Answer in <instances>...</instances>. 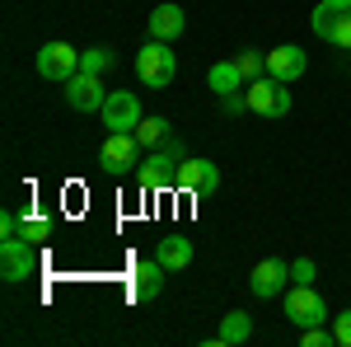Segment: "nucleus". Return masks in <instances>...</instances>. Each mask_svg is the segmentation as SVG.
Returning <instances> with one entry per match:
<instances>
[{
	"mask_svg": "<svg viewBox=\"0 0 351 347\" xmlns=\"http://www.w3.org/2000/svg\"><path fill=\"white\" fill-rule=\"evenodd\" d=\"M136 76H141L145 89H169L173 76H178V52H173L169 43H160V38H150V43L136 52Z\"/></svg>",
	"mask_w": 351,
	"mask_h": 347,
	"instance_id": "nucleus-1",
	"label": "nucleus"
},
{
	"mask_svg": "<svg viewBox=\"0 0 351 347\" xmlns=\"http://www.w3.org/2000/svg\"><path fill=\"white\" fill-rule=\"evenodd\" d=\"M188 160V150H183V141H164V146H155V155L150 160H141V188L145 192H160V188H173L178 183V164Z\"/></svg>",
	"mask_w": 351,
	"mask_h": 347,
	"instance_id": "nucleus-2",
	"label": "nucleus"
},
{
	"mask_svg": "<svg viewBox=\"0 0 351 347\" xmlns=\"http://www.w3.org/2000/svg\"><path fill=\"white\" fill-rule=\"evenodd\" d=\"M309 28H314V38L351 52V0H319L309 14Z\"/></svg>",
	"mask_w": 351,
	"mask_h": 347,
	"instance_id": "nucleus-3",
	"label": "nucleus"
},
{
	"mask_svg": "<svg viewBox=\"0 0 351 347\" xmlns=\"http://www.w3.org/2000/svg\"><path fill=\"white\" fill-rule=\"evenodd\" d=\"M243 99H248V113H258V117H286L291 113V85L263 76V80L243 85Z\"/></svg>",
	"mask_w": 351,
	"mask_h": 347,
	"instance_id": "nucleus-4",
	"label": "nucleus"
},
{
	"mask_svg": "<svg viewBox=\"0 0 351 347\" xmlns=\"http://www.w3.org/2000/svg\"><path fill=\"white\" fill-rule=\"evenodd\" d=\"M38 249L43 244H28L24 235H14V240H0V277L5 282H28V277H38Z\"/></svg>",
	"mask_w": 351,
	"mask_h": 347,
	"instance_id": "nucleus-5",
	"label": "nucleus"
},
{
	"mask_svg": "<svg viewBox=\"0 0 351 347\" xmlns=\"http://www.w3.org/2000/svg\"><path fill=\"white\" fill-rule=\"evenodd\" d=\"M286 320L295 324V328L328 324V300L314 291V287H295V282H291V291H286Z\"/></svg>",
	"mask_w": 351,
	"mask_h": 347,
	"instance_id": "nucleus-6",
	"label": "nucleus"
},
{
	"mask_svg": "<svg viewBox=\"0 0 351 347\" xmlns=\"http://www.w3.org/2000/svg\"><path fill=\"white\" fill-rule=\"evenodd\" d=\"M99 164L108 174H132V169H141V141H136V132H108V141L99 146Z\"/></svg>",
	"mask_w": 351,
	"mask_h": 347,
	"instance_id": "nucleus-7",
	"label": "nucleus"
},
{
	"mask_svg": "<svg viewBox=\"0 0 351 347\" xmlns=\"http://www.w3.org/2000/svg\"><path fill=\"white\" fill-rule=\"evenodd\" d=\"M75 71H80V52H75L71 43H43V47H38V76H43V80L66 85Z\"/></svg>",
	"mask_w": 351,
	"mask_h": 347,
	"instance_id": "nucleus-8",
	"label": "nucleus"
},
{
	"mask_svg": "<svg viewBox=\"0 0 351 347\" xmlns=\"http://www.w3.org/2000/svg\"><path fill=\"white\" fill-rule=\"evenodd\" d=\"M99 113H104V127L108 132H136L141 127V99H136L132 89H112Z\"/></svg>",
	"mask_w": 351,
	"mask_h": 347,
	"instance_id": "nucleus-9",
	"label": "nucleus"
},
{
	"mask_svg": "<svg viewBox=\"0 0 351 347\" xmlns=\"http://www.w3.org/2000/svg\"><path fill=\"white\" fill-rule=\"evenodd\" d=\"M104 76H89V71H75L71 80H66V104L75 108V113H99L104 108Z\"/></svg>",
	"mask_w": 351,
	"mask_h": 347,
	"instance_id": "nucleus-10",
	"label": "nucleus"
},
{
	"mask_svg": "<svg viewBox=\"0 0 351 347\" xmlns=\"http://www.w3.org/2000/svg\"><path fill=\"white\" fill-rule=\"evenodd\" d=\"M248 287L258 300H271V295H281L291 287V263L286 258H263V263L253 267V277H248Z\"/></svg>",
	"mask_w": 351,
	"mask_h": 347,
	"instance_id": "nucleus-11",
	"label": "nucleus"
},
{
	"mask_svg": "<svg viewBox=\"0 0 351 347\" xmlns=\"http://www.w3.org/2000/svg\"><path fill=\"white\" fill-rule=\"evenodd\" d=\"M304 71H309V56H304V47H295V43H281V47H271V52H267V76H271V80L295 85Z\"/></svg>",
	"mask_w": 351,
	"mask_h": 347,
	"instance_id": "nucleus-12",
	"label": "nucleus"
},
{
	"mask_svg": "<svg viewBox=\"0 0 351 347\" xmlns=\"http://www.w3.org/2000/svg\"><path fill=\"white\" fill-rule=\"evenodd\" d=\"M178 188H183V192H216L220 188L216 160H183L178 164Z\"/></svg>",
	"mask_w": 351,
	"mask_h": 347,
	"instance_id": "nucleus-13",
	"label": "nucleus"
},
{
	"mask_svg": "<svg viewBox=\"0 0 351 347\" xmlns=\"http://www.w3.org/2000/svg\"><path fill=\"white\" fill-rule=\"evenodd\" d=\"M145 24H150V38H160V43H173V38H183V28H188V14H183L178 5H155Z\"/></svg>",
	"mask_w": 351,
	"mask_h": 347,
	"instance_id": "nucleus-14",
	"label": "nucleus"
},
{
	"mask_svg": "<svg viewBox=\"0 0 351 347\" xmlns=\"http://www.w3.org/2000/svg\"><path fill=\"white\" fill-rule=\"evenodd\" d=\"M248 338H253V315H248V310H230V315L220 320L211 347H239V343H248Z\"/></svg>",
	"mask_w": 351,
	"mask_h": 347,
	"instance_id": "nucleus-15",
	"label": "nucleus"
},
{
	"mask_svg": "<svg viewBox=\"0 0 351 347\" xmlns=\"http://www.w3.org/2000/svg\"><path fill=\"white\" fill-rule=\"evenodd\" d=\"M155 258H160L169 272H183V267L192 263V240H188V235H178V230H173V235H160Z\"/></svg>",
	"mask_w": 351,
	"mask_h": 347,
	"instance_id": "nucleus-16",
	"label": "nucleus"
},
{
	"mask_svg": "<svg viewBox=\"0 0 351 347\" xmlns=\"http://www.w3.org/2000/svg\"><path fill=\"white\" fill-rule=\"evenodd\" d=\"M164 272L169 267L160 263V258H150V263H141L132 272V300H155V295L164 291Z\"/></svg>",
	"mask_w": 351,
	"mask_h": 347,
	"instance_id": "nucleus-17",
	"label": "nucleus"
},
{
	"mask_svg": "<svg viewBox=\"0 0 351 347\" xmlns=\"http://www.w3.org/2000/svg\"><path fill=\"white\" fill-rule=\"evenodd\" d=\"M206 85L216 89V99H225V94H239L243 85V71H239V61H216L211 71H206Z\"/></svg>",
	"mask_w": 351,
	"mask_h": 347,
	"instance_id": "nucleus-18",
	"label": "nucleus"
},
{
	"mask_svg": "<svg viewBox=\"0 0 351 347\" xmlns=\"http://www.w3.org/2000/svg\"><path fill=\"white\" fill-rule=\"evenodd\" d=\"M117 66V56H112V47H89V52H80V71H89V76H104V71H112Z\"/></svg>",
	"mask_w": 351,
	"mask_h": 347,
	"instance_id": "nucleus-19",
	"label": "nucleus"
},
{
	"mask_svg": "<svg viewBox=\"0 0 351 347\" xmlns=\"http://www.w3.org/2000/svg\"><path fill=\"white\" fill-rule=\"evenodd\" d=\"M234 61H239L243 80H263V76H267V52H258V47H243Z\"/></svg>",
	"mask_w": 351,
	"mask_h": 347,
	"instance_id": "nucleus-20",
	"label": "nucleus"
},
{
	"mask_svg": "<svg viewBox=\"0 0 351 347\" xmlns=\"http://www.w3.org/2000/svg\"><path fill=\"white\" fill-rule=\"evenodd\" d=\"M19 235H24L28 244H47V240H52V221H47V216H28V212H24V221H19Z\"/></svg>",
	"mask_w": 351,
	"mask_h": 347,
	"instance_id": "nucleus-21",
	"label": "nucleus"
},
{
	"mask_svg": "<svg viewBox=\"0 0 351 347\" xmlns=\"http://www.w3.org/2000/svg\"><path fill=\"white\" fill-rule=\"evenodd\" d=\"M136 141H141V146H164V141H169V122H164V117H141Z\"/></svg>",
	"mask_w": 351,
	"mask_h": 347,
	"instance_id": "nucleus-22",
	"label": "nucleus"
},
{
	"mask_svg": "<svg viewBox=\"0 0 351 347\" xmlns=\"http://www.w3.org/2000/svg\"><path fill=\"white\" fill-rule=\"evenodd\" d=\"M328 343H337L328 324H314V328H300V347H328Z\"/></svg>",
	"mask_w": 351,
	"mask_h": 347,
	"instance_id": "nucleus-23",
	"label": "nucleus"
},
{
	"mask_svg": "<svg viewBox=\"0 0 351 347\" xmlns=\"http://www.w3.org/2000/svg\"><path fill=\"white\" fill-rule=\"evenodd\" d=\"M314 272H319L314 258H295V263H291V282H295V287H314Z\"/></svg>",
	"mask_w": 351,
	"mask_h": 347,
	"instance_id": "nucleus-24",
	"label": "nucleus"
},
{
	"mask_svg": "<svg viewBox=\"0 0 351 347\" xmlns=\"http://www.w3.org/2000/svg\"><path fill=\"white\" fill-rule=\"evenodd\" d=\"M332 338H337V347H351V310H342L332 320Z\"/></svg>",
	"mask_w": 351,
	"mask_h": 347,
	"instance_id": "nucleus-25",
	"label": "nucleus"
},
{
	"mask_svg": "<svg viewBox=\"0 0 351 347\" xmlns=\"http://www.w3.org/2000/svg\"><path fill=\"white\" fill-rule=\"evenodd\" d=\"M19 221H24L19 212H0V240H14L19 235Z\"/></svg>",
	"mask_w": 351,
	"mask_h": 347,
	"instance_id": "nucleus-26",
	"label": "nucleus"
},
{
	"mask_svg": "<svg viewBox=\"0 0 351 347\" xmlns=\"http://www.w3.org/2000/svg\"><path fill=\"white\" fill-rule=\"evenodd\" d=\"M220 108H225L230 117H239V113H248V99H243V89H239V94H225V99H220Z\"/></svg>",
	"mask_w": 351,
	"mask_h": 347,
	"instance_id": "nucleus-27",
	"label": "nucleus"
}]
</instances>
